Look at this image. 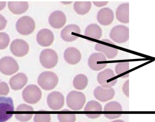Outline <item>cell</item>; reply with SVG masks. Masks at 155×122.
<instances>
[{"label": "cell", "mask_w": 155, "mask_h": 122, "mask_svg": "<svg viewBox=\"0 0 155 122\" xmlns=\"http://www.w3.org/2000/svg\"><path fill=\"white\" fill-rule=\"evenodd\" d=\"M17 62L11 57H4L0 59V72L5 75H12L19 70Z\"/></svg>", "instance_id": "9"}, {"label": "cell", "mask_w": 155, "mask_h": 122, "mask_svg": "<svg viewBox=\"0 0 155 122\" xmlns=\"http://www.w3.org/2000/svg\"><path fill=\"white\" fill-rule=\"evenodd\" d=\"M34 122H51V116L46 114H37L34 117Z\"/></svg>", "instance_id": "32"}, {"label": "cell", "mask_w": 155, "mask_h": 122, "mask_svg": "<svg viewBox=\"0 0 155 122\" xmlns=\"http://www.w3.org/2000/svg\"><path fill=\"white\" fill-rule=\"evenodd\" d=\"M108 2H97V1H94L93 2L94 4L98 7L105 6L108 4Z\"/></svg>", "instance_id": "37"}, {"label": "cell", "mask_w": 155, "mask_h": 122, "mask_svg": "<svg viewBox=\"0 0 155 122\" xmlns=\"http://www.w3.org/2000/svg\"><path fill=\"white\" fill-rule=\"evenodd\" d=\"M105 117L109 120H114V119H117L122 116L121 114H104Z\"/></svg>", "instance_id": "36"}, {"label": "cell", "mask_w": 155, "mask_h": 122, "mask_svg": "<svg viewBox=\"0 0 155 122\" xmlns=\"http://www.w3.org/2000/svg\"><path fill=\"white\" fill-rule=\"evenodd\" d=\"M97 21L101 25L107 26L111 24L114 20V12L109 8H103L99 10L97 14Z\"/></svg>", "instance_id": "18"}, {"label": "cell", "mask_w": 155, "mask_h": 122, "mask_svg": "<svg viewBox=\"0 0 155 122\" xmlns=\"http://www.w3.org/2000/svg\"><path fill=\"white\" fill-rule=\"evenodd\" d=\"M129 80H127V81L125 82L124 83L123 85V88H122L123 92L128 97L129 96Z\"/></svg>", "instance_id": "34"}, {"label": "cell", "mask_w": 155, "mask_h": 122, "mask_svg": "<svg viewBox=\"0 0 155 122\" xmlns=\"http://www.w3.org/2000/svg\"><path fill=\"white\" fill-rule=\"evenodd\" d=\"M84 35L91 39L98 40L102 35V30L99 25L96 24H92L86 28Z\"/></svg>", "instance_id": "24"}, {"label": "cell", "mask_w": 155, "mask_h": 122, "mask_svg": "<svg viewBox=\"0 0 155 122\" xmlns=\"http://www.w3.org/2000/svg\"><path fill=\"white\" fill-rule=\"evenodd\" d=\"M8 8L15 14H21L25 12L29 8V4L24 1H10L8 3Z\"/></svg>", "instance_id": "22"}, {"label": "cell", "mask_w": 155, "mask_h": 122, "mask_svg": "<svg viewBox=\"0 0 155 122\" xmlns=\"http://www.w3.org/2000/svg\"><path fill=\"white\" fill-rule=\"evenodd\" d=\"M59 78L56 74L50 71L42 72L37 80L39 85L45 91H51L54 89L59 82Z\"/></svg>", "instance_id": "1"}, {"label": "cell", "mask_w": 155, "mask_h": 122, "mask_svg": "<svg viewBox=\"0 0 155 122\" xmlns=\"http://www.w3.org/2000/svg\"><path fill=\"white\" fill-rule=\"evenodd\" d=\"M6 5V2L5 1H1L0 2V11L3 9Z\"/></svg>", "instance_id": "39"}, {"label": "cell", "mask_w": 155, "mask_h": 122, "mask_svg": "<svg viewBox=\"0 0 155 122\" xmlns=\"http://www.w3.org/2000/svg\"><path fill=\"white\" fill-rule=\"evenodd\" d=\"M81 34L80 27L76 24H69L65 26L61 31L62 39L64 41L71 42L77 40Z\"/></svg>", "instance_id": "10"}, {"label": "cell", "mask_w": 155, "mask_h": 122, "mask_svg": "<svg viewBox=\"0 0 155 122\" xmlns=\"http://www.w3.org/2000/svg\"><path fill=\"white\" fill-rule=\"evenodd\" d=\"M129 70V62H120L117 63L115 68L116 73L117 75L122 74Z\"/></svg>", "instance_id": "29"}, {"label": "cell", "mask_w": 155, "mask_h": 122, "mask_svg": "<svg viewBox=\"0 0 155 122\" xmlns=\"http://www.w3.org/2000/svg\"><path fill=\"white\" fill-rule=\"evenodd\" d=\"M129 11L128 3H124L120 5L116 11V16L117 20L122 23H128L129 22Z\"/></svg>", "instance_id": "21"}, {"label": "cell", "mask_w": 155, "mask_h": 122, "mask_svg": "<svg viewBox=\"0 0 155 122\" xmlns=\"http://www.w3.org/2000/svg\"><path fill=\"white\" fill-rule=\"evenodd\" d=\"M47 103L50 109L53 111H58L64 105V96L60 92L57 91L52 92L48 95Z\"/></svg>", "instance_id": "12"}, {"label": "cell", "mask_w": 155, "mask_h": 122, "mask_svg": "<svg viewBox=\"0 0 155 122\" xmlns=\"http://www.w3.org/2000/svg\"><path fill=\"white\" fill-rule=\"evenodd\" d=\"M7 24V21L4 17L0 14V30L4 29Z\"/></svg>", "instance_id": "35"}, {"label": "cell", "mask_w": 155, "mask_h": 122, "mask_svg": "<svg viewBox=\"0 0 155 122\" xmlns=\"http://www.w3.org/2000/svg\"><path fill=\"white\" fill-rule=\"evenodd\" d=\"M54 40V34L49 29H43L40 30L36 35L37 42L42 47L51 46L53 43Z\"/></svg>", "instance_id": "14"}, {"label": "cell", "mask_w": 155, "mask_h": 122, "mask_svg": "<svg viewBox=\"0 0 155 122\" xmlns=\"http://www.w3.org/2000/svg\"><path fill=\"white\" fill-rule=\"evenodd\" d=\"M13 101L10 97H0V122H5L13 115Z\"/></svg>", "instance_id": "3"}, {"label": "cell", "mask_w": 155, "mask_h": 122, "mask_svg": "<svg viewBox=\"0 0 155 122\" xmlns=\"http://www.w3.org/2000/svg\"><path fill=\"white\" fill-rule=\"evenodd\" d=\"M28 78L25 74L19 73L10 79L9 84L11 88L15 91L22 89L27 83Z\"/></svg>", "instance_id": "20"}, {"label": "cell", "mask_w": 155, "mask_h": 122, "mask_svg": "<svg viewBox=\"0 0 155 122\" xmlns=\"http://www.w3.org/2000/svg\"><path fill=\"white\" fill-rule=\"evenodd\" d=\"M86 96L83 93L73 91L68 93L66 97V104L71 110L79 111L84 107L86 102Z\"/></svg>", "instance_id": "2"}, {"label": "cell", "mask_w": 155, "mask_h": 122, "mask_svg": "<svg viewBox=\"0 0 155 122\" xmlns=\"http://www.w3.org/2000/svg\"><path fill=\"white\" fill-rule=\"evenodd\" d=\"M109 37L117 43H124L129 40V28L124 25L114 26L110 31Z\"/></svg>", "instance_id": "7"}, {"label": "cell", "mask_w": 155, "mask_h": 122, "mask_svg": "<svg viewBox=\"0 0 155 122\" xmlns=\"http://www.w3.org/2000/svg\"><path fill=\"white\" fill-rule=\"evenodd\" d=\"M22 95L25 102L30 104H35L41 99L42 92L37 85H29L24 89Z\"/></svg>", "instance_id": "4"}, {"label": "cell", "mask_w": 155, "mask_h": 122, "mask_svg": "<svg viewBox=\"0 0 155 122\" xmlns=\"http://www.w3.org/2000/svg\"><path fill=\"white\" fill-rule=\"evenodd\" d=\"M102 41L104 42L105 43H110V44H113V45H115V43H114L113 42L109 40H107V39H104V40H102Z\"/></svg>", "instance_id": "40"}, {"label": "cell", "mask_w": 155, "mask_h": 122, "mask_svg": "<svg viewBox=\"0 0 155 122\" xmlns=\"http://www.w3.org/2000/svg\"><path fill=\"white\" fill-rule=\"evenodd\" d=\"M35 22L29 16H24L16 22V29L20 34L27 35L31 34L35 30Z\"/></svg>", "instance_id": "6"}, {"label": "cell", "mask_w": 155, "mask_h": 122, "mask_svg": "<svg viewBox=\"0 0 155 122\" xmlns=\"http://www.w3.org/2000/svg\"><path fill=\"white\" fill-rule=\"evenodd\" d=\"M116 75L111 69H106L97 75V80L102 87L105 88H112L116 84L117 80L114 79Z\"/></svg>", "instance_id": "8"}, {"label": "cell", "mask_w": 155, "mask_h": 122, "mask_svg": "<svg viewBox=\"0 0 155 122\" xmlns=\"http://www.w3.org/2000/svg\"><path fill=\"white\" fill-rule=\"evenodd\" d=\"M104 111H122L123 107L118 102L111 101L105 105Z\"/></svg>", "instance_id": "28"}, {"label": "cell", "mask_w": 155, "mask_h": 122, "mask_svg": "<svg viewBox=\"0 0 155 122\" xmlns=\"http://www.w3.org/2000/svg\"><path fill=\"white\" fill-rule=\"evenodd\" d=\"M10 41L8 34L4 32L0 33V50L5 49L9 45Z\"/></svg>", "instance_id": "31"}, {"label": "cell", "mask_w": 155, "mask_h": 122, "mask_svg": "<svg viewBox=\"0 0 155 122\" xmlns=\"http://www.w3.org/2000/svg\"><path fill=\"white\" fill-rule=\"evenodd\" d=\"M91 6L90 2H76L74 4V8L78 14L84 15L90 11Z\"/></svg>", "instance_id": "25"}, {"label": "cell", "mask_w": 155, "mask_h": 122, "mask_svg": "<svg viewBox=\"0 0 155 122\" xmlns=\"http://www.w3.org/2000/svg\"><path fill=\"white\" fill-rule=\"evenodd\" d=\"M88 80L86 75L79 74L74 77L73 82L74 87L78 90L85 89L88 85Z\"/></svg>", "instance_id": "26"}, {"label": "cell", "mask_w": 155, "mask_h": 122, "mask_svg": "<svg viewBox=\"0 0 155 122\" xmlns=\"http://www.w3.org/2000/svg\"><path fill=\"white\" fill-rule=\"evenodd\" d=\"M10 50L12 54L18 57L26 55L29 50V44L21 39H15L12 42Z\"/></svg>", "instance_id": "13"}, {"label": "cell", "mask_w": 155, "mask_h": 122, "mask_svg": "<svg viewBox=\"0 0 155 122\" xmlns=\"http://www.w3.org/2000/svg\"><path fill=\"white\" fill-rule=\"evenodd\" d=\"M66 22V15L63 12L56 11L51 14L49 18V23L54 29L62 28Z\"/></svg>", "instance_id": "17"}, {"label": "cell", "mask_w": 155, "mask_h": 122, "mask_svg": "<svg viewBox=\"0 0 155 122\" xmlns=\"http://www.w3.org/2000/svg\"><path fill=\"white\" fill-rule=\"evenodd\" d=\"M106 56L102 53H94L88 59V65L92 70L99 71L107 66Z\"/></svg>", "instance_id": "11"}, {"label": "cell", "mask_w": 155, "mask_h": 122, "mask_svg": "<svg viewBox=\"0 0 155 122\" xmlns=\"http://www.w3.org/2000/svg\"><path fill=\"white\" fill-rule=\"evenodd\" d=\"M111 122H125L123 120H115Z\"/></svg>", "instance_id": "41"}, {"label": "cell", "mask_w": 155, "mask_h": 122, "mask_svg": "<svg viewBox=\"0 0 155 122\" xmlns=\"http://www.w3.org/2000/svg\"><path fill=\"white\" fill-rule=\"evenodd\" d=\"M64 60L69 64L76 65L81 60L82 56L79 50L74 47L67 48L64 54Z\"/></svg>", "instance_id": "19"}, {"label": "cell", "mask_w": 155, "mask_h": 122, "mask_svg": "<svg viewBox=\"0 0 155 122\" xmlns=\"http://www.w3.org/2000/svg\"><path fill=\"white\" fill-rule=\"evenodd\" d=\"M114 88H105L101 86H97L94 91L95 98L102 102H105L112 100L114 97Z\"/></svg>", "instance_id": "15"}, {"label": "cell", "mask_w": 155, "mask_h": 122, "mask_svg": "<svg viewBox=\"0 0 155 122\" xmlns=\"http://www.w3.org/2000/svg\"><path fill=\"white\" fill-rule=\"evenodd\" d=\"M10 92V89L7 83L5 82H0V95H6Z\"/></svg>", "instance_id": "33"}, {"label": "cell", "mask_w": 155, "mask_h": 122, "mask_svg": "<svg viewBox=\"0 0 155 122\" xmlns=\"http://www.w3.org/2000/svg\"><path fill=\"white\" fill-rule=\"evenodd\" d=\"M101 114H86V116L89 119H97L98 117L101 116Z\"/></svg>", "instance_id": "38"}, {"label": "cell", "mask_w": 155, "mask_h": 122, "mask_svg": "<svg viewBox=\"0 0 155 122\" xmlns=\"http://www.w3.org/2000/svg\"><path fill=\"white\" fill-rule=\"evenodd\" d=\"M34 111L32 106L26 104H20L16 108L15 111V118L21 122H26L30 120L33 116L31 113Z\"/></svg>", "instance_id": "16"}, {"label": "cell", "mask_w": 155, "mask_h": 122, "mask_svg": "<svg viewBox=\"0 0 155 122\" xmlns=\"http://www.w3.org/2000/svg\"><path fill=\"white\" fill-rule=\"evenodd\" d=\"M95 50L104 53L108 59H114L118 54V50L112 46L101 43H97L95 46Z\"/></svg>", "instance_id": "23"}, {"label": "cell", "mask_w": 155, "mask_h": 122, "mask_svg": "<svg viewBox=\"0 0 155 122\" xmlns=\"http://www.w3.org/2000/svg\"><path fill=\"white\" fill-rule=\"evenodd\" d=\"M57 118L60 122H75L76 120L74 114H58Z\"/></svg>", "instance_id": "30"}, {"label": "cell", "mask_w": 155, "mask_h": 122, "mask_svg": "<svg viewBox=\"0 0 155 122\" xmlns=\"http://www.w3.org/2000/svg\"><path fill=\"white\" fill-rule=\"evenodd\" d=\"M40 61L42 66L46 69L54 68L57 65L58 56L55 51L52 49L43 50L40 55Z\"/></svg>", "instance_id": "5"}, {"label": "cell", "mask_w": 155, "mask_h": 122, "mask_svg": "<svg viewBox=\"0 0 155 122\" xmlns=\"http://www.w3.org/2000/svg\"><path fill=\"white\" fill-rule=\"evenodd\" d=\"M129 73L125 75L121 76V77H122V78H127V77H128V76H129Z\"/></svg>", "instance_id": "42"}, {"label": "cell", "mask_w": 155, "mask_h": 122, "mask_svg": "<svg viewBox=\"0 0 155 122\" xmlns=\"http://www.w3.org/2000/svg\"><path fill=\"white\" fill-rule=\"evenodd\" d=\"M103 108L101 104L97 101H90L87 103L84 111H102Z\"/></svg>", "instance_id": "27"}]
</instances>
